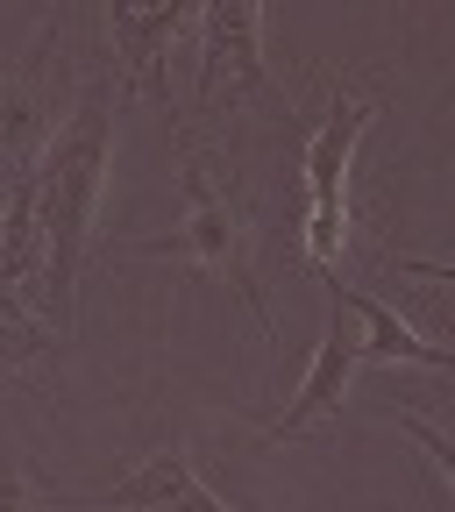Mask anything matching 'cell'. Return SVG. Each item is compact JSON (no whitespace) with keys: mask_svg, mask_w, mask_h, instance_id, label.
<instances>
[{"mask_svg":"<svg viewBox=\"0 0 455 512\" xmlns=\"http://www.w3.org/2000/svg\"><path fill=\"white\" fill-rule=\"evenodd\" d=\"M121 72L86 79V93L72 100L50 128V143L29 171L36 185V221H43V285L36 299L57 313V335H72V292L93 249V214H100V185H107V157H114V114H121Z\"/></svg>","mask_w":455,"mask_h":512,"instance_id":"6da1fadb","label":"cell"},{"mask_svg":"<svg viewBox=\"0 0 455 512\" xmlns=\"http://www.w3.org/2000/svg\"><path fill=\"white\" fill-rule=\"evenodd\" d=\"M171 150H178V185H185V221L171 235H143V242H121V256H171V264L185 271H207L221 278L249 320L264 335H278V320H271V299L264 285H256V264H249V214H242V192L221 178V157L192 136V121L171 128Z\"/></svg>","mask_w":455,"mask_h":512,"instance_id":"7a4b0ae2","label":"cell"},{"mask_svg":"<svg viewBox=\"0 0 455 512\" xmlns=\"http://www.w3.org/2000/svg\"><path fill=\"white\" fill-rule=\"evenodd\" d=\"M370 121H377V100L356 93L349 79H328V114H320V128L306 136V157H299V171H306V235H299V249L328 285L342 278V256H349V228H356L349 221V171H356V150L370 136Z\"/></svg>","mask_w":455,"mask_h":512,"instance_id":"3957f363","label":"cell"},{"mask_svg":"<svg viewBox=\"0 0 455 512\" xmlns=\"http://www.w3.org/2000/svg\"><path fill=\"white\" fill-rule=\"evenodd\" d=\"M256 100L271 114H292V100L271 86L264 64V0H200V114L207 107Z\"/></svg>","mask_w":455,"mask_h":512,"instance_id":"277c9868","label":"cell"},{"mask_svg":"<svg viewBox=\"0 0 455 512\" xmlns=\"http://www.w3.org/2000/svg\"><path fill=\"white\" fill-rule=\"evenodd\" d=\"M192 22H200V0H107V50H114L121 86L150 93V100H171L164 57Z\"/></svg>","mask_w":455,"mask_h":512,"instance_id":"5b68a950","label":"cell"},{"mask_svg":"<svg viewBox=\"0 0 455 512\" xmlns=\"http://www.w3.org/2000/svg\"><path fill=\"white\" fill-rule=\"evenodd\" d=\"M57 505H100V512H235L228 498H214V491L200 484V470H192V456H185V441L150 448V456L128 470L121 484L57 498Z\"/></svg>","mask_w":455,"mask_h":512,"instance_id":"8992f818","label":"cell"},{"mask_svg":"<svg viewBox=\"0 0 455 512\" xmlns=\"http://www.w3.org/2000/svg\"><path fill=\"white\" fill-rule=\"evenodd\" d=\"M356 370H363V342L342 328V299L328 292V328H320V342H313V363L299 370L292 406L264 420V441H292V434H306V427H320V420H335Z\"/></svg>","mask_w":455,"mask_h":512,"instance_id":"52a82bcc","label":"cell"},{"mask_svg":"<svg viewBox=\"0 0 455 512\" xmlns=\"http://www.w3.org/2000/svg\"><path fill=\"white\" fill-rule=\"evenodd\" d=\"M328 292L363 320V335H356V342H363V363H413V370H441V377H455V349L427 342L399 306H384L377 292H363V285H349V278H335Z\"/></svg>","mask_w":455,"mask_h":512,"instance_id":"ba28073f","label":"cell"},{"mask_svg":"<svg viewBox=\"0 0 455 512\" xmlns=\"http://www.w3.org/2000/svg\"><path fill=\"white\" fill-rule=\"evenodd\" d=\"M0 285H43V221H36V185H8V214H0Z\"/></svg>","mask_w":455,"mask_h":512,"instance_id":"9c48e42d","label":"cell"},{"mask_svg":"<svg viewBox=\"0 0 455 512\" xmlns=\"http://www.w3.org/2000/svg\"><path fill=\"white\" fill-rule=\"evenodd\" d=\"M50 349H57V328H50V320H36V306H29L22 292L0 285V377L29 370V363L50 356Z\"/></svg>","mask_w":455,"mask_h":512,"instance_id":"30bf717a","label":"cell"},{"mask_svg":"<svg viewBox=\"0 0 455 512\" xmlns=\"http://www.w3.org/2000/svg\"><path fill=\"white\" fill-rule=\"evenodd\" d=\"M392 427H399V434L420 448V456H427V463L448 477V491H455V434H441V427H434L427 413H413V406H399V413H392Z\"/></svg>","mask_w":455,"mask_h":512,"instance_id":"8fae6325","label":"cell"},{"mask_svg":"<svg viewBox=\"0 0 455 512\" xmlns=\"http://www.w3.org/2000/svg\"><path fill=\"white\" fill-rule=\"evenodd\" d=\"M0 512H43V491L22 477V463H15L8 434H0Z\"/></svg>","mask_w":455,"mask_h":512,"instance_id":"7c38bea8","label":"cell"},{"mask_svg":"<svg viewBox=\"0 0 455 512\" xmlns=\"http://www.w3.org/2000/svg\"><path fill=\"white\" fill-rule=\"evenodd\" d=\"M399 271H413V278H434V285H455V264H441V256H399Z\"/></svg>","mask_w":455,"mask_h":512,"instance_id":"4fadbf2b","label":"cell"},{"mask_svg":"<svg viewBox=\"0 0 455 512\" xmlns=\"http://www.w3.org/2000/svg\"><path fill=\"white\" fill-rule=\"evenodd\" d=\"M0 72H8V57H0Z\"/></svg>","mask_w":455,"mask_h":512,"instance_id":"5bb4252c","label":"cell"},{"mask_svg":"<svg viewBox=\"0 0 455 512\" xmlns=\"http://www.w3.org/2000/svg\"><path fill=\"white\" fill-rule=\"evenodd\" d=\"M0 214H8V200H0Z\"/></svg>","mask_w":455,"mask_h":512,"instance_id":"9a60e30c","label":"cell"}]
</instances>
